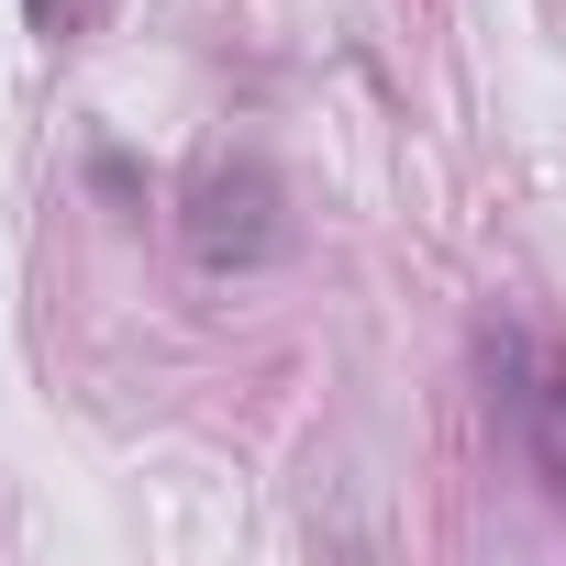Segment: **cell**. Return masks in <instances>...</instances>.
Here are the masks:
<instances>
[{"instance_id": "6da1fadb", "label": "cell", "mask_w": 566, "mask_h": 566, "mask_svg": "<svg viewBox=\"0 0 566 566\" xmlns=\"http://www.w3.org/2000/svg\"><path fill=\"white\" fill-rule=\"evenodd\" d=\"M478 378H489V411H500L511 455H522L533 489L566 511V356H555L533 323H478Z\"/></svg>"}, {"instance_id": "7a4b0ae2", "label": "cell", "mask_w": 566, "mask_h": 566, "mask_svg": "<svg viewBox=\"0 0 566 566\" xmlns=\"http://www.w3.org/2000/svg\"><path fill=\"white\" fill-rule=\"evenodd\" d=\"M178 233L200 266L244 277V266H277L290 255V189H277L266 156H200L189 189H178Z\"/></svg>"}, {"instance_id": "3957f363", "label": "cell", "mask_w": 566, "mask_h": 566, "mask_svg": "<svg viewBox=\"0 0 566 566\" xmlns=\"http://www.w3.org/2000/svg\"><path fill=\"white\" fill-rule=\"evenodd\" d=\"M101 12H112V0H23V23H34L45 45H78V34H101Z\"/></svg>"}]
</instances>
